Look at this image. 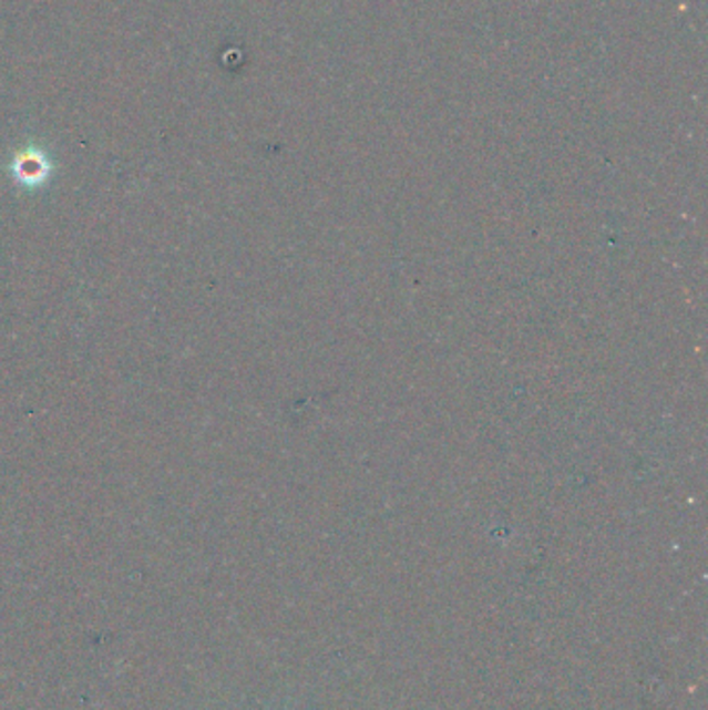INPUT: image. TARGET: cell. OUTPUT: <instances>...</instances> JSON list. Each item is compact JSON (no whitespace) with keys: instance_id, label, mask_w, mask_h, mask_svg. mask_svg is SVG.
I'll return each instance as SVG.
<instances>
[{"instance_id":"1","label":"cell","mask_w":708,"mask_h":710,"mask_svg":"<svg viewBox=\"0 0 708 710\" xmlns=\"http://www.w3.org/2000/svg\"><path fill=\"white\" fill-rule=\"evenodd\" d=\"M11 173L17 183L25 187H40L42 183L49 182L52 165L49 156L40 148H28L19 152L13 163H11Z\"/></svg>"}]
</instances>
